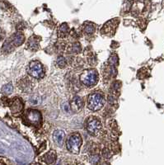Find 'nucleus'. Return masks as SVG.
I'll use <instances>...</instances> for the list:
<instances>
[{
	"label": "nucleus",
	"mask_w": 164,
	"mask_h": 165,
	"mask_svg": "<svg viewBox=\"0 0 164 165\" xmlns=\"http://www.w3.org/2000/svg\"><path fill=\"white\" fill-rule=\"evenodd\" d=\"M65 132L63 131H60V130H57L54 132L53 135V138L54 140H55V142L56 144L61 146L64 143V140H65Z\"/></svg>",
	"instance_id": "nucleus-10"
},
{
	"label": "nucleus",
	"mask_w": 164,
	"mask_h": 165,
	"mask_svg": "<svg viewBox=\"0 0 164 165\" xmlns=\"http://www.w3.org/2000/svg\"><path fill=\"white\" fill-rule=\"evenodd\" d=\"M19 88L25 92L31 90V82L28 78H23L19 82Z\"/></svg>",
	"instance_id": "nucleus-12"
},
{
	"label": "nucleus",
	"mask_w": 164,
	"mask_h": 165,
	"mask_svg": "<svg viewBox=\"0 0 164 165\" xmlns=\"http://www.w3.org/2000/svg\"><path fill=\"white\" fill-rule=\"evenodd\" d=\"M40 161L46 165H53L56 161V154L55 151H50L40 158Z\"/></svg>",
	"instance_id": "nucleus-7"
},
{
	"label": "nucleus",
	"mask_w": 164,
	"mask_h": 165,
	"mask_svg": "<svg viewBox=\"0 0 164 165\" xmlns=\"http://www.w3.org/2000/svg\"><path fill=\"white\" fill-rule=\"evenodd\" d=\"M78 165H84V164H83V163H79Z\"/></svg>",
	"instance_id": "nucleus-24"
},
{
	"label": "nucleus",
	"mask_w": 164,
	"mask_h": 165,
	"mask_svg": "<svg viewBox=\"0 0 164 165\" xmlns=\"http://www.w3.org/2000/svg\"><path fill=\"white\" fill-rule=\"evenodd\" d=\"M102 155H103V157H105V158H110V157H111V153H110V151H109L108 149H106L102 151Z\"/></svg>",
	"instance_id": "nucleus-20"
},
{
	"label": "nucleus",
	"mask_w": 164,
	"mask_h": 165,
	"mask_svg": "<svg viewBox=\"0 0 164 165\" xmlns=\"http://www.w3.org/2000/svg\"><path fill=\"white\" fill-rule=\"evenodd\" d=\"M83 105H84V102H83V100L82 98L79 96L74 97L71 103V107L73 109L77 111L81 110L82 108H83Z\"/></svg>",
	"instance_id": "nucleus-11"
},
{
	"label": "nucleus",
	"mask_w": 164,
	"mask_h": 165,
	"mask_svg": "<svg viewBox=\"0 0 164 165\" xmlns=\"http://www.w3.org/2000/svg\"><path fill=\"white\" fill-rule=\"evenodd\" d=\"M101 165H110V164H109V163H107V162H104V163H102Z\"/></svg>",
	"instance_id": "nucleus-22"
},
{
	"label": "nucleus",
	"mask_w": 164,
	"mask_h": 165,
	"mask_svg": "<svg viewBox=\"0 0 164 165\" xmlns=\"http://www.w3.org/2000/svg\"><path fill=\"white\" fill-rule=\"evenodd\" d=\"M28 73L31 77L35 78H41L44 75V70L42 64L37 60H33L28 67Z\"/></svg>",
	"instance_id": "nucleus-5"
},
{
	"label": "nucleus",
	"mask_w": 164,
	"mask_h": 165,
	"mask_svg": "<svg viewBox=\"0 0 164 165\" xmlns=\"http://www.w3.org/2000/svg\"><path fill=\"white\" fill-rule=\"evenodd\" d=\"M24 36L20 32H17L16 34H14L10 40V43L12 44L13 46H19L24 42Z\"/></svg>",
	"instance_id": "nucleus-9"
},
{
	"label": "nucleus",
	"mask_w": 164,
	"mask_h": 165,
	"mask_svg": "<svg viewBox=\"0 0 164 165\" xmlns=\"http://www.w3.org/2000/svg\"><path fill=\"white\" fill-rule=\"evenodd\" d=\"M56 165H60V163H58V164H56Z\"/></svg>",
	"instance_id": "nucleus-25"
},
{
	"label": "nucleus",
	"mask_w": 164,
	"mask_h": 165,
	"mask_svg": "<svg viewBox=\"0 0 164 165\" xmlns=\"http://www.w3.org/2000/svg\"><path fill=\"white\" fill-rule=\"evenodd\" d=\"M105 103L104 98L102 94L94 92L92 93L90 96L88 97V107L90 110L96 112V111H99L103 108Z\"/></svg>",
	"instance_id": "nucleus-2"
},
{
	"label": "nucleus",
	"mask_w": 164,
	"mask_h": 165,
	"mask_svg": "<svg viewBox=\"0 0 164 165\" xmlns=\"http://www.w3.org/2000/svg\"><path fill=\"white\" fill-rule=\"evenodd\" d=\"M89 163L92 165H98L100 163V156L98 154H93L89 158Z\"/></svg>",
	"instance_id": "nucleus-15"
},
{
	"label": "nucleus",
	"mask_w": 164,
	"mask_h": 165,
	"mask_svg": "<svg viewBox=\"0 0 164 165\" xmlns=\"http://www.w3.org/2000/svg\"><path fill=\"white\" fill-rule=\"evenodd\" d=\"M32 165H41V164H39V163H35V164H32Z\"/></svg>",
	"instance_id": "nucleus-23"
},
{
	"label": "nucleus",
	"mask_w": 164,
	"mask_h": 165,
	"mask_svg": "<svg viewBox=\"0 0 164 165\" xmlns=\"http://www.w3.org/2000/svg\"><path fill=\"white\" fill-rule=\"evenodd\" d=\"M57 65L60 68H61V69L65 68L66 66V60H65V58H64L63 56H60L57 59Z\"/></svg>",
	"instance_id": "nucleus-18"
},
{
	"label": "nucleus",
	"mask_w": 164,
	"mask_h": 165,
	"mask_svg": "<svg viewBox=\"0 0 164 165\" xmlns=\"http://www.w3.org/2000/svg\"><path fill=\"white\" fill-rule=\"evenodd\" d=\"M0 165H4V164H0Z\"/></svg>",
	"instance_id": "nucleus-26"
},
{
	"label": "nucleus",
	"mask_w": 164,
	"mask_h": 165,
	"mask_svg": "<svg viewBox=\"0 0 164 165\" xmlns=\"http://www.w3.org/2000/svg\"><path fill=\"white\" fill-rule=\"evenodd\" d=\"M72 51L74 53H79L81 51V47H80V45L79 43H76L73 45V48H72Z\"/></svg>",
	"instance_id": "nucleus-19"
},
{
	"label": "nucleus",
	"mask_w": 164,
	"mask_h": 165,
	"mask_svg": "<svg viewBox=\"0 0 164 165\" xmlns=\"http://www.w3.org/2000/svg\"><path fill=\"white\" fill-rule=\"evenodd\" d=\"M110 60H111V63H112V64H116V63H117V57H116V56H114V59L113 57H111Z\"/></svg>",
	"instance_id": "nucleus-21"
},
{
	"label": "nucleus",
	"mask_w": 164,
	"mask_h": 165,
	"mask_svg": "<svg viewBox=\"0 0 164 165\" xmlns=\"http://www.w3.org/2000/svg\"><path fill=\"white\" fill-rule=\"evenodd\" d=\"M87 130L88 133L92 135H98L102 131V123L100 120L97 117H92L88 118L87 121V125H86Z\"/></svg>",
	"instance_id": "nucleus-4"
},
{
	"label": "nucleus",
	"mask_w": 164,
	"mask_h": 165,
	"mask_svg": "<svg viewBox=\"0 0 164 165\" xmlns=\"http://www.w3.org/2000/svg\"><path fill=\"white\" fill-rule=\"evenodd\" d=\"M94 31L95 28L92 23H88V24H86L85 27H84V32H85L87 34H92V33L94 32Z\"/></svg>",
	"instance_id": "nucleus-17"
},
{
	"label": "nucleus",
	"mask_w": 164,
	"mask_h": 165,
	"mask_svg": "<svg viewBox=\"0 0 164 165\" xmlns=\"http://www.w3.org/2000/svg\"><path fill=\"white\" fill-rule=\"evenodd\" d=\"M22 109H23V103L20 98H16L10 102V110L14 114L21 112Z\"/></svg>",
	"instance_id": "nucleus-8"
},
{
	"label": "nucleus",
	"mask_w": 164,
	"mask_h": 165,
	"mask_svg": "<svg viewBox=\"0 0 164 165\" xmlns=\"http://www.w3.org/2000/svg\"><path fill=\"white\" fill-rule=\"evenodd\" d=\"M69 32V27L66 23H64L60 26V29H59V36L60 37H64L66 36V34Z\"/></svg>",
	"instance_id": "nucleus-14"
},
{
	"label": "nucleus",
	"mask_w": 164,
	"mask_h": 165,
	"mask_svg": "<svg viewBox=\"0 0 164 165\" xmlns=\"http://www.w3.org/2000/svg\"><path fill=\"white\" fill-rule=\"evenodd\" d=\"M27 46L28 48L31 49V50H33V51L37 50L38 49V41L36 40V37H33L28 40Z\"/></svg>",
	"instance_id": "nucleus-13"
},
{
	"label": "nucleus",
	"mask_w": 164,
	"mask_h": 165,
	"mask_svg": "<svg viewBox=\"0 0 164 165\" xmlns=\"http://www.w3.org/2000/svg\"><path fill=\"white\" fill-rule=\"evenodd\" d=\"M80 80L82 81L83 84L91 87L97 84L98 81V74L97 72L95 69H87L85 71H83L80 76Z\"/></svg>",
	"instance_id": "nucleus-3"
},
{
	"label": "nucleus",
	"mask_w": 164,
	"mask_h": 165,
	"mask_svg": "<svg viewBox=\"0 0 164 165\" xmlns=\"http://www.w3.org/2000/svg\"><path fill=\"white\" fill-rule=\"evenodd\" d=\"M82 145V137L79 133H74L68 138L66 141V147L70 152L74 154L79 153Z\"/></svg>",
	"instance_id": "nucleus-1"
},
{
	"label": "nucleus",
	"mask_w": 164,
	"mask_h": 165,
	"mask_svg": "<svg viewBox=\"0 0 164 165\" xmlns=\"http://www.w3.org/2000/svg\"><path fill=\"white\" fill-rule=\"evenodd\" d=\"M26 121L34 126H39L41 124L42 117L39 111L29 110L27 112L25 115Z\"/></svg>",
	"instance_id": "nucleus-6"
},
{
	"label": "nucleus",
	"mask_w": 164,
	"mask_h": 165,
	"mask_svg": "<svg viewBox=\"0 0 164 165\" xmlns=\"http://www.w3.org/2000/svg\"><path fill=\"white\" fill-rule=\"evenodd\" d=\"M12 91H13V88H12V85L11 84V83L5 84L4 86L2 88V92L4 94L12 93Z\"/></svg>",
	"instance_id": "nucleus-16"
}]
</instances>
